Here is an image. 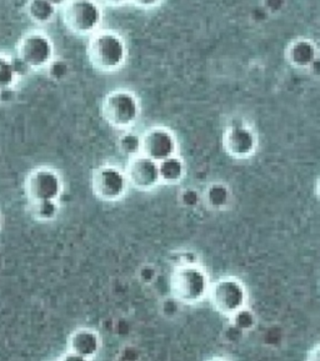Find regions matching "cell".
<instances>
[{
	"instance_id": "cell-1",
	"label": "cell",
	"mask_w": 320,
	"mask_h": 361,
	"mask_svg": "<svg viewBox=\"0 0 320 361\" xmlns=\"http://www.w3.org/2000/svg\"><path fill=\"white\" fill-rule=\"evenodd\" d=\"M87 54L90 64L97 71L116 73L127 61V43L114 30L99 29L90 37Z\"/></svg>"
},
{
	"instance_id": "cell-2",
	"label": "cell",
	"mask_w": 320,
	"mask_h": 361,
	"mask_svg": "<svg viewBox=\"0 0 320 361\" xmlns=\"http://www.w3.org/2000/svg\"><path fill=\"white\" fill-rule=\"evenodd\" d=\"M209 276L204 269L197 264H182L171 275V286L176 300L183 304H198L208 298Z\"/></svg>"
},
{
	"instance_id": "cell-3",
	"label": "cell",
	"mask_w": 320,
	"mask_h": 361,
	"mask_svg": "<svg viewBox=\"0 0 320 361\" xmlns=\"http://www.w3.org/2000/svg\"><path fill=\"white\" fill-rule=\"evenodd\" d=\"M103 18V9L97 0H68L61 6V19L66 29L80 37L98 32Z\"/></svg>"
},
{
	"instance_id": "cell-4",
	"label": "cell",
	"mask_w": 320,
	"mask_h": 361,
	"mask_svg": "<svg viewBox=\"0 0 320 361\" xmlns=\"http://www.w3.org/2000/svg\"><path fill=\"white\" fill-rule=\"evenodd\" d=\"M105 121L116 129H129L140 116L139 99L127 89H118L108 94L101 104Z\"/></svg>"
},
{
	"instance_id": "cell-5",
	"label": "cell",
	"mask_w": 320,
	"mask_h": 361,
	"mask_svg": "<svg viewBox=\"0 0 320 361\" xmlns=\"http://www.w3.org/2000/svg\"><path fill=\"white\" fill-rule=\"evenodd\" d=\"M208 299L216 312L230 317L240 309L248 307V290L242 280L226 276L211 283Z\"/></svg>"
},
{
	"instance_id": "cell-6",
	"label": "cell",
	"mask_w": 320,
	"mask_h": 361,
	"mask_svg": "<svg viewBox=\"0 0 320 361\" xmlns=\"http://www.w3.org/2000/svg\"><path fill=\"white\" fill-rule=\"evenodd\" d=\"M17 56L28 64L32 71H40L47 69L56 59V48L47 34L33 30L19 40Z\"/></svg>"
},
{
	"instance_id": "cell-7",
	"label": "cell",
	"mask_w": 320,
	"mask_h": 361,
	"mask_svg": "<svg viewBox=\"0 0 320 361\" xmlns=\"http://www.w3.org/2000/svg\"><path fill=\"white\" fill-rule=\"evenodd\" d=\"M128 176L123 170L104 165L95 170L92 179V185L95 195L104 202H116L127 192Z\"/></svg>"
},
{
	"instance_id": "cell-8",
	"label": "cell",
	"mask_w": 320,
	"mask_h": 361,
	"mask_svg": "<svg viewBox=\"0 0 320 361\" xmlns=\"http://www.w3.org/2000/svg\"><path fill=\"white\" fill-rule=\"evenodd\" d=\"M223 147L232 158L243 160L254 155L258 149V137L248 124L237 121L226 128L223 135Z\"/></svg>"
},
{
	"instance_id": "cell-9",
	"label": "cell",
	"mask_w": 320,
	"mask_h": 361,
	"mask_svg": "<svg viewBox=\"0 0 320 361\" xmlns=\"http://www.w3.org/2000/svg\"><path fill=\"white\" fill-rule=\"evenodd\" d=\"M25 189L32 203L43 200H58L63 192V183L56 170L39 168L30 173Z\"/></svg>"
},
{
	"instance_id": "cell-10",
	"label": "cell",
	"mask_w": 320,
	"mask_h": 361,
	"mask_svg": "<svg viewBox=\"0 0 320 361\" xmlns=\"http://www.w3.org/2000/svg\"><path fill=\"white\" fill-rule=\"evenodd\" d=\"M177 137L166 128L153 126L142 135V154L158 163L177 155Z\"/></svg>"
},
{
	"instance_id": "cell-11",
	"label": "cell",
	"mask_w": 320,
	"mask_h": 361,
	"mask_svg": "<svg viewBox=\"0 0 320 361\" xmlns=\"http://www.w3.org/2000/svg\"><path fill=\"white\" fill-rule=\"evenodd\" d=\"M125 174L129 184L139 190L148 192L160 183L159 164L153 159L138 154L130 158Z\"/></svg>"
},
{
	"instance_id": "cell-12",
	"label": "cell",
	"mask_w": 320,
	"mask_h": 361,
	"mask_svg": "<svg viewBox=\"0 0 320 361\" xmlns=\"http://www.w3.org/2000/svg\"><path fill=\"white\" fill-rule=\"evenodd\" d=\"M100 349L99 335L92 329H79L69 339V354L66 359L89 360L93 359Z\"/></svg>"
},
{
	"instance_id": "cell-13",
	"label": "cell",
	"mask_w": 320,
	"mask_h": 361,
	"mask_svg": "<svg viewBox=\"0 0 320 361\" xmlns=\"http://www.w3.org/2000/svg\"><path fill=\"white\" fill-rule=\"evenodd\" d=\"M318 58V48L310 39H297L288 47L287 59L289 64L298 69H309Z\"/></svg>"
},
{
	"instance_id": "cell-14",
	"label": "cell",
	"mask_w": 320,
	"mask_h": 361,
	"mask_svg": "<svg viewBox=\"0 0 320 361\" xmlns=\"http://www.w3.org/2000/svg\"><path fill=\"white\" fill-rule=\"evenodd\" d=\"M232 189L223 181H214L205 189L204 202L211 210H226L232 203Z\"/></svg>"
},
{
	"instance_id": "cell-15",
	"label": "cell",
	"mask_w": 320,
	"mask_h": 361,
	"mask_svg": "<svg viewBox=\"0 0 320 361\" xmlns=\"http://www.w3.org/2000/svg\"><path fill=\"white\" fill-rule=\"evenodd\" d=\"M158 164H159L160 181L163 183L178 184L185 176V164L177 155L164 159Z\"/></svg>"
},
{
	"instance_id": "cell-16",
	"label": "cell",
	"mask_w": 320,
	"mask_h": 361,
	"mask_svg": "<svg viewBox=\"0 0 320 361\" xmlns=\"http://www.w3.org/2000/svg\"><path fill=\"white\" fill-rule=\"evenodd\" d=\"M56 6L48 0H29L27 4L28 17L37 24H48L56 17Z\"/></svg>"
},
{
	"instance_id": "cell-17",
	"label": "cell",
	"mask_w": 320,
	"mask_h": 361,
	"mask_svg": "<svg viewBox=\"0 0 320 361\" xmlns=\"http://www.w3.org/2000/svg\"><path fill=\"white\" fill-rule=\"evenodd\" d=\"M19 77L13 66V56L0 54V92L13 89Z\"/></svg>"
},
{
	"instance_id": "cell-18",
	"label": "cell",
	"mask_w": 320,
	"mask_h": 361,
	"mask_svg": "<svg viewBox=\"0 0 320 361\" xmlns=\"http://www.w3.org/2000/svg\"><path fill=\"white\" fill-rule=\"evenodd\" d=\"M229 323L233 324L235 328L242 330L244 334L248 333L250 330H253L257 325V317L254 312L248 307L240 309L239 312L233 314L232 317H228Z\"/></svg>"
},
{
	"instance_id": "cell-19",
	"label": "cell",
	"mask_w": 320,
	"mask_h": 361,
	"mask_svg": "<svg viewBox=\"0 0 320 361\" xmlns=\"http://www.w3.org/2000/svg\"><path fill=\"white\" fill-rule=\"evenodd\" d=\"M59 212L58 200H43L33 203L34 216L40 221H51L56 219Z\"/></svg>"
},
{
	"instance_id": "cell-20",
	"label": "cell",
	"mask_w": 320,
	"mask_h": 361,
	"mask_svg": "<svg viewBox=\"0 0 320 361\" xmlns=\"http://www.w3.org/2000/svg\"><path fill=\"white\" fill-rule=\"evenodd\" d=\"M119 148L123 153L127 154L129 157L142 154V135L134 133H124L122 137H119Z\"/></svg>"
},
{
	"instance_id": "cell-21",
	"label": "cell",
	"mask_w": 320,
	"mask_h": 361,
	"mask_svg": "<svg viewBox=\"0 0 320 361\" xmlns=\"http://www.w3.org/2000/svg\"><path fill=\"white\" fill-rule=\"evenodd\" d=\"M47 69L49 71L50 77L53 78L54 80H61L68 74V66H66V61H56L54 59L50 63Z\"/></svg>"
},
{
	"instance_id": "cell-22",
	"label": "cell",
	"mask_w": 320,
	"mask_h": 361,
	"mask_svg": "<svg viewBox=\"0 0 320 361\" xmlns=\"http://www.w3.org/2000/svg\"><path fill=\"white\" fill-rule=\"evenodd\" d=\"M180 202H182L183 205H185V207H188V208H194V207H197L199 202H200L199 192H197V190H194V189H187V190H184V192H182Z\"/></svg>"
},
{
	"instance_id": "cell-23",
	"label": "cell",
	"mask_w": 320,
	"mask_h": 361,
	"mask_svg": "<svg viewBox=\"0 0 320 361\" xmlns=\"http://www.w3.org/2000/svg\"><path fill=\"white\" fill-rule=\"evenodd\" d=\"M13 66H14V69L17 71V75L19 78L25 77V75H28L30 71H33L28 64H25V63H24L20 58H18V56H16V58L13 56Z\"/></svg>"
},
{
	"instance_id": "cell-24",
	"label": "cell",
	"mask_w": 320,
	"mask_h": 361,
	"mask_svg": "<svg viewBox=\"0 0 320 361\" xmlns=\"http://www.w3.org/2000/svg\"><path fill=\"white\" fill-rule=\"evenodd\" d=\"M129 3L142 9H153L159 6L163 0H129Z\"/></svg>"
},
{
	"instance_id": "cell-25",
	"label": "cell",
	"mask_w": 320,
	"mask_h": 361,
	"mask_svg": "<svg viewBox=\"0 0 320 361\" xmlns=\"http://www.w3.org/2000/svg\"><path fill=\"white\" fill-rule=\"evenodd\" d=\"M226 334L228 335V340L237 343V341L243 338L244 333L242 330L235 328L233 324L229 323L228 328L226 329Z\"/></svg>"
},
{
	"instance_id": "cell-26",
	"label": "cell",
	"mask_w": 320,
	"mask_h": 361,
	"mask_svg": "<svg viewBox=\"0 0 320 361\" xmlns=\"http://www.w3.org/2000/svg\"><path fill=\"white\" fill-rule=\"evenodd\" d=\"M266 9L271 11H279L284 6V0H264Z\"/></svg>"
},
{
	"instance_id": "cell-27",
	"label": "cell",
	"mask_w": 320,
	"mask_h": 361,
	"mask_svg": "<svg viewBox=\"0 0 320 361\" xmlns=\"http://www.w3.org/2000/svg\"><path fill=\"white\" fill-rule=\"evenodd\" d=\"M307 359L312 361H320V344L316 345L312 350H309Z\"/></svg>"
},
{
	"instance_id": "cell-28",
	"label": "cell",
	"mask_w": 320,
	"mask_h": 361,
	"mask_svg": "<svg viewBox=\"0 0 320 361\" xmlns=\"http://www.w3.org/2000/svg\"><path fill=\"white\" fill-rule=\"evenodd\" d=\"M100 1H103L105 6H121L129 3V0H100Z\"/></svg>"
},
{
	"instance_id": "cell-29",
	"label": "cell",
	"mask_w": 320,
	"mask_h": 361,
	"mask_svg": "<svg viewBox=\"0 0 320 361\" xmlns=\"http://www.w3.org/2000/svg\"><path fill=\"white\" fill-rule=\"evenodd\" d=\"M50 1L53 6H56V8H61L63 6H66V1L68 0H48Z\"/></svg>"
},
{
	"instance_id": "cell-30",
	"label": "cell",
	"mask_w": 320,
	"mask_h": 361,
	"mask_svg": "<svg viewBox=\"0 0 320 361\" xmlns=\"http://www.w3.org/2000/svg\"><path fill=\"white\" fill-rule=\"evenodd\" d=\"M315 195H316L318 200L320 202V176L318 178L316 183H315Z\"/></svg>"
},
{
	"instance_id": "cell-31",
	"label": "cell",
	"mask_w": 320,
	"mask_h": 361,
	"mask_svg": "<svg viewBox=\"0 0 320 361\" xmlns=\"http://www.w3.org/2000/svg\"><path fill=\"white\" fill-rule=\"evenodd\" d=\"M0 228H1V214H0Z\"/></svg>"
}]
</instances>
